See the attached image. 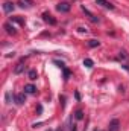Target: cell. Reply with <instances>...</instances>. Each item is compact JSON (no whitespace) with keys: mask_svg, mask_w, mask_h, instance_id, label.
I'll list each match as a JSON object with an SVG mask.
<instances>
[{"mask_svg":"<svg viewBox=\"0 0 129 131\" xmlns=\"http://www.w3.org/2000/svg\"><path fill=\"white\" fill-rule=\"evenodd\" d=\"M9 101H11V95H9V93H6V102L9 104Z\"/></svg>","mask_w":129,"mask_h":131,"instance_id":"cell-18","label":"cell"},{"mask_svg":"<svg viewBox=\"0 0 129 131\" xmlns=\"http://www.w3.org/2000/svg\"><path fill=\"white\" fill-rule=\"evenodd\" d=\"M56 131H64V130H62V128H58V130H56Z\"/></svg>","mask_w":129,"mask_h":131,"instance_id":"cell-19","label":"cell"},{"mask_svg":"<svg viewBox=\"0 0 129 131\" xmlns=\"http://www.w3.org/2000/svg\"><path fill=\"white\" fill-rule=\"evenodd\" d=\"M62 70H64V76H65V79H67V78H68V76H70V72H68V70H67V69H62Z\"/></svg>","mask_w":129,"mask_h":131,"instance_id":"cell-17","label":"cell"},{"mask_svg":"<svg viewBox=\"0 0 129 131\" xmlns=\"http://www.w3.org/2000/svg\"><path fill=\"white\" fill-rule=\"evenodd\" d=\"M36 92V87L33 85V84H28V85H24V93H28V95H33Z\"/></svg>","mask_w":129,"mask_h":131,"instance_id":"cell-10","label":"cell"},{"mask_svg":"<svg viewBox=\"0 0 129 131\" xmlns=\"http://www.w3.org/2000/svg\"><path fill=\"white\" fill-rule=\"evenodd\" d=\"M32 5H33L32 0H20V6H21V8H24V6H26V8H31Z\"/></svg>","mask_w":129,"mask_h":131,"instance_id":"cell-11","label":"cell"},{"mask_svg":"<svg viewBox=\"0 0 129 131\" xmlns=\"http://www.w3.org/2000/svg\"><path fill=\"white\" fill-rule=\"evenodd\" d=\"M96 3L103 6V8H106V9H114V5H111L108 0H96Z\"/></svg>","mask_w":129,"mask_h":131,"instance_id":"cell-8","label":"cell"},{"mask_svg":"<svg viewBox=\"0 0 129 131\" xmlns=\"http://www.w3.org/2000/svg\"><path fill=\"white\" fill-rule=\"evenodd\" d=\"M14 8H15V6H14V3H11V2H5V3H3V11H5V12H8V14H9V12H12V11H14Z\"/></svg>","mask_w":129,"mask_h":131,"instance_id":"cell-9","label":"cell"},{"mask_svg":"<svg viewBox=\"0 0 129 131\" xmlns=\"http://www.w3.org/2000/svg\"><path fill=\"white\" fill-rule=\"evenodd\" d=\"M74 117H76L78 121H81V119H84V113H82V110H78V111L74 113Z\"/></svg>","mask_w":129,"mask_h":131,"instance_id":"cell-13","label":"cell"},{"mask_svg":"<svg viewBox=\"0 0 129 131\" xmlns=\"http://www.w3.org/2000/svg\"><path fill=\"white\" fill-rule=\"evenodd\" d=\"M49 131H52V130H49Z\"/></svg>","mask_w":129,"mask_h":131,"instance_id":"cell-20","label":"cell"},{"mask_svg":"<svg viewBox=\"0 0 129 131\" xmlns=\"http://www.w3.org/2000/svg\"><path fill=\"white\" fill-rule=\"evenodd\" d=\"M23 70H24V58H21V60L17 63L15 69H14V73H15V75H20Z\"/></svg>","mask_w":129,"mask_h":131,"instance_id":"cell-1","label":"cell"},{"mask_svg":"<svg viewBox=\"0 0 129 131\" xmlns=\"http://www.w3.org/2000/svg\"><path fill=\"white\" fill-rule=\"evenodd\" d=\"M14 99H15V104H17V105H23V104L26 102V96H24V93H18V95H15Z\"/></svg>","mask_w":129,"mask_h":131,"instance_id":"cell-6","label":"cell"},{"mask_svg":"<svg viewBox=\"0 0 129 131\" xmlns=\"http://www.w3.org/2000/svg\"><path fill=\"white\" fill-rule=\"evenodd\" d=\"M119 130H120V122H119V119H112V121L109 122L108 131H119Z\"/></svg>","mask_w":129,"mask_h":131,"instance_id":"cell-2","label":"cell"},{"mask_svg":"<svg viewBox=\"0 0 129 131\" xmlns=\"http://www.w3.org/2000/svg\"><path fill=\"white\" fill-rule=\"evenodd\" d=\"M84 66L90 69V67H93V66H94V63H93V60H90V58H87V60H84Z\"/></svg>","mask_w":129,"mask_h":131,"instance_id":"cell-12","label":"cell"},{"mask_svg":"<svg viewBox=\"0 0 129 131\" xmlns=\"http://www.w3.org/2000/svg\"><path fill=\"white\" fill-rule=\"evenodd\" d=\"M99 44H100V43H99L97 40H90V41H88V46H90V47H97Z\"/></svg>","mask_w":129,"mask_h":131,"instance_id":"cell-14","label":"cell"},{"mask_svg":"<svg viewBox=\"0 0 129 131\" xmlns=\"http://www.w3.org/2000/svg\"><path fill=\"white\" fill-rule=\"evenodd\" d=\"M3 28H5V31H6V32L9 34V35H15V34H17V31H15V28L12 26V23H11V21L5 23V25H3Z\"/></svg>","mask_w":129,"mask_h":131,"instance_id":"cell-4","label":"cell"},{"mask_svg":"<svg viewBox=\"0 0 129 131\" xmlns=\"http://www.w3.org/2000/svg\"><path fill=\"white\" fill-rule=\"evenodd\" d=\"M12 21H17V23H20V25H24V21H23L21 18H18V17H12Z\"/></svg>","mask_w":129,"mask_h":131,"instance_id":"cell-16","label":"cell"},{"mask_svg":"<svg viewBox=\"0 0 129 131\" xmlns=\"http://www.w3.org/2000/svg\"><path fill=\"white\" fill-rule=\"evenodd\" d=\"M29 79H36V70H31L29 72Z\"/></svg>","mask_w":129,"mask_h":131,"instance_id":"cell-15","label":"cell"},{"mask_svg":"<svg viewBox=\"0 0 129 131\" xmlns=\"http://www.w3.org/2000/svg\"><path fill=\"white\" fill-rule=\"evenodd\" d=\"M82 11H84V12H85V14L88 15V18H90V20H91L93 23H97V21H99V18H97L96 15H94V14L91 12V11H88V9H87L85 6H82Z\"/></svg>","mask_w":129,"mask_h":131,"instance_id":"cell-7","label":"cell"},{"mask_svg":"<svg viewBox=\"0 0 129 131\" xmlns=\"http://www.w3.org/2000/svg\"><path fill=\"white\" fill-rule=\"evenodd\" d=\"M56 9H58L59 12H68V11H70V5H68L67 2H61V3L56 6Z\"/></svg>","mask_w":129,"mask_h":131,"instance_id":"cell-5","label":"cell"},{"mask_svg":"<svg viewBox=\"0 0 129 131\" xmlns=\"http://www.w3.org/2000/svg\"><path fill=\"white\" fill-rule=\"evenodd\" d=\"M43 20H44L46 23L52 25V26H53V25H56V20H55V18H53V17H52L49 12H44V14H43Z\"/></svg>","mask_w":129,"mask_h":131,"instance_id":"cell-3","label":"cell"}]
</instances>
